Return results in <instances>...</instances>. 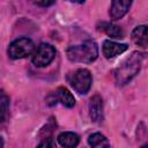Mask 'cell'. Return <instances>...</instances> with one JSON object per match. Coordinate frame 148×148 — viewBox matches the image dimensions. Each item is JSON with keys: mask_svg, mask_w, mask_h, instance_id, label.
I'll use <instances>...</instances> for the list:
<instances>
[{"mask_svg": "<svg viewBox=\"0 0 148 148\" xmlns=\"http://www.w3.org/2000/svg\"><path fill=\"white\" fill-rule=\"evenodd\" d=\"M132 2L127 0H114L111 2L110 7V16L112 20H119L130 9Z\"/></svg>", "mask_w": 148, "mask_h": 148, "instance_id": "52a82bcc", "label": "cell"}, {"mask_svg": "<svg viewBox=\"0 0 148 148\" xmlns=\"http://www.w3.org/2000/svg\"><path fill=\"white\" fill-rule=\"evenodd\" d=\"M8 108H9V98L2 92L1 94V121L6 120Z\"/></svg>", "mask_w": 148, "mask_h": 148, "instance_id": "5bb4252c", "label": "cell"}, {"mask_svg": "<svg viewBox=\"0 0 148 148\" xmlns=\"http://www.w3.org/2000/svg\"><path fill=\"white\" fill-rule=\"evenodd\" d=\"M54 96H56V99H58L62 105H65L67 108H72L75 104L74 96L72 95V92L68 89H66L64 87L58 88L57 91L54 92Z\"/></svg>", "mask_w": 148, "mask_h": 148, "instance_id": "8fae6325", "label": "cell"}, {"mask_svg": "<svg viewBox=\"0 0 148 148\" xmlns=\"http://www.w3.org/2000/svg\"><path fill=\"white\" fill-rule=\"evenodd\" d=\"M36 5H38V6H51V5H53L54 2L53 1H44V2H35Z\"/></svg>", "mask_w": 148, "mask_h": 148, "instance_id": "2e32d148", "label": "cell"}, {"mask_svg": "<svg viewBox=\"0 0 148 148\" xmlns=\"http://www.w3.org/2000/svg\"><path fill=\"white\" fill-rule=\"evenodd\" d=\"M69 60L75 62H92L98 54V49L95 42L88 40L80 45L69 46L66 51Z\"/></svg>", "mask_w": 148, "mask_h": 148, "instance_id": "7a4b0ae2", "label": "cell"}, {"mask_svg": "<svg viewBox=\"0 0 148 148\" xmlns=\"http://www.w3.org/2000/svg\"><path fill=\"white\" fill-rule=\"evenodd\" d=\"M143 56V53L135 51L117 67V69L114 71V79L118 86H124L128 83L139 73Z\"/></svg>", "mask_w": 148, "mask_h": 148, "instance_id": "6da1fadb", "label": "cell"}, {"mask_svg": "<svg viewBox=\"0 0 148 148\" xmlns=\"http://www.w3.org/2000/svg\"><path fill=\"white\" fill-rule=\"evenodd\" d=\"M89 114L92 121L101 123L103 120V101L101 96L95 95L89 102Z\"/></svg>", "mask_w": 148, "mask_h": 148, "instance_id": "8992f818", "label": "cell"}, {"mask_svg": "<svg viewBox=\"0 0 148 148\" xmlns=\"http://www.w3.org/2000/svg\"><path fill=\"white\" fill-rule=\"evenodd\" d=\"M68 81L71 86L79 94H87L91 87V74L88 69L81 68L76 69L68 76Z\"/></svg>", "mask_w": 148, "mask_h": 148, "instance_id": "3957f363", "label": "cell"}, {"mask_svg": "<svg viewBox=\"0 0 148 148\" xmlns=\"http://www.w3.org/2000/svg\"><path fill=\"white\" fill-rule=\"evenodd\" d=\"M56 57V50L52 45L43 43L40 44L32 54V62L37 67H45L51 64Z\"/></svg>", "mask_w": 148, "mask_h": 148, "instance_id": "5b68a950", "label": "cell"}, {"mask_svg": "<svg viewBox=\"0 0 148 148\" xmlns=\"http://www.w3.org/2000/svg\"><path fill=\"white\" fill-rule=\"evenodd\" d=\"M88 143L91 148H110V143L108 139L101 133H94L89 135Z\"/></svg>", "mask_w": 148, "mask_h": 148, "instance_id": "7c38bea8", "label": "cell"}, {"mask_svg": "<svg viewBox=\"0 0 148 148\" xmlns=\"http://www.w3.org/2000/svg\"><path fill=\"white\" fill-rule=\"evenodd\" d=\"M126 50H127L126 44H119V43L111 42V40H105L103 43V54L108 59L114 58V57L121 54L123 52H125Z\"/></svg>", "mask_w": 148, "mask_h": 148, "instance_id": "ba28073f", "label": "cell"}, {"mask_svg": "<svg viewBox=\"0 0 148 148\" xmlns=\"http://www.w3.org/2000/svg\"><path fill=\"white\" fill-rule=\"evenodd\" d=\"M102 28H99L101 30H103L108 36L112 37V38H123L124 37V31L119 25H116L113 23H106L103 22Z\"/></svg>", "mask_w": 148, "mask_h": 148, "instance_id": "4fadbf2b", "label": "cell"}, {"mask_svg": "<svg viewBox=\"0 0 148 148\" xmlns=\"http://www.w3.org/2000/svg\"><path fill=\"white\" fill-rule=\"evenodd\" d=\"M35 49L34 42L27 37L15 39L8 47V56L12 59H22L32 53Z\"/></svg>", "mask_w": 148, "mask_h": 148, "instance_id": "277c9868", "label": "cell"}, {"mask_svg": "<svg viewBox=\"0 0 148 148\" xmlns=\"http://www.w3.org/2000/svg\"><path fill=\"white\" fill-rule=\"evenodd\" d=\"M58 142L65 148H75L80 142V136L73 132H64L59 134Z\"/></svg>", "mask_w": 148, "mask_h": 148, "instance_id": "30bf717a", "label": "cell"}, {"mask_svg": "<svg viewBox=\"0 0 148 148\" xmlns=\"http://www.w3.org/2000/svg\"><path fill=\"white\" fill-rule=\"evenodd\" d=\"M132 40L141 47L148 46V25H138L131 34Z\"/></svg>", "mask_w": 148, "mask_h": 148, "instance_id": "9c48e42d", "label": "cell"}, {"mask_svg": "<svg viewBox=\"0 0 148 148\" xmlns=\"http://www.w3.org/2000/svg\"><path fill=\"white\" fill-rule=\"evenodd\" d=\"M37 148H57V147H56V143H54V141H53L52 138H45L37 146Z\"/></svg>", "mask_w": 148, "mask_h": 148, "instance_id": "9a60e30c", "label": "cell"}]
</instances>
